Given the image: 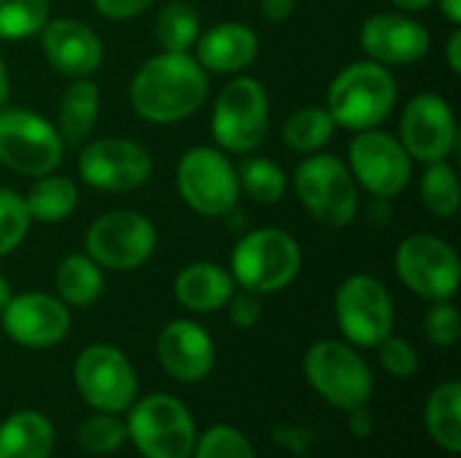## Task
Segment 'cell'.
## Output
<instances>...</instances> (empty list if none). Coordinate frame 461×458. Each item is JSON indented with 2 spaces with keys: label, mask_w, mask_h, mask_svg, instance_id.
Wrapping results in <instances>:
<instances>
[{
  "label": "cell",
  "mask_w": 461,
  "mask_h": 458,
  "mask_svg": "<svg viewBox=\"0 0 461 458\" xmlns=\"http://www.w3.org/2000/svg\"><path fill=\"white\" fill-rule=\"evenodd\" d=\"M127 443L143 458H192L197 427L173 394H149L127 408Z\"/></svg>",
  "instance_id": "8992f818"
},
{
  "label": "cell",
  "mask_w": 461,
  "mask_h": 458,
  "mask_svg": "<svg viewBox=\"0 0 461 458\" xmlns=\"http://www.w3.org/2000/svg\"><path fill=\"white\" fill-rule=\"evenodd\" d=\"M419 192H421L424 208L435 219L448 221V219H454L459 213V175H456L454 165H448V159L427 165V170L421 173V181H419Z\"/></svg>",
  "instance_id": "f546056e"
},
{
  "label": "cell",
  "mask_w": 461,
  "mask_h": 458,
  "mask_svg": "<svg viewBox=\"0 0 461 458\" xmlns=\"http://www.w3.org/2000/svg\"><path fill=\"white\" fill-rule=\"evenodd\" d=\"M8 94H11V78H8V65L0 54V108L8 103Z\"/></svg>",
  "instance_id": "f6af8a7d"
},
{
  "label": "cell",
  "mask_w": 461,
  "mask_h": 458,
  "mask_svg": "<svg viewBox=\"0 0 461 458\" xmlns=\"http://www.w3.org/2000/svg\"><path fill=\"white\" fill-rule=\"evenodd\" d=\"M92 3L100 16L122 22V19H132L143 11H149L157 0H92Z\"/></svg>",
  "instance_id": "f35d334b"
},
{
  "label": "cell",
  "mask_w": 461,
  "mask_h": 458,
  "mask_svg": "<svg viewBox=\"0 0 461 458\" xmlns=\"http://www.w3.org/2000/svg\"><path fill=\"white\" fill-rule=\"evenodd\" d=\"M41 51L65 78H89L103 65L100 35L78 19H49L41 27Z\"/></svg>",
  "instance_id": "ffe728a7"
},
{
  "label": "cell",
  "mask_w": 461,
  "mask_h": 458,
  "mask_svg": "<svg viewBox=\"0 0 461 458\" xmlns=\"http://www.w3.org/2000/svg\"><path fill=\"white\" fill-rule=\"evenodd\" d=\"M157 248V227L138 211H108L95 219L84 235V254L100 267L130 273L143 267Z\"/></svg>",
  "instance_id": "9c48e42d"
},
{
  "label": "cell",
  "mask_w": 461,
  "mask_h": 458,
  "mask_svg": "<svg viewBox=\"0 0 461 458\" xmlns=\"http://www.w3.org/2000/svg\"><path fill=\"white\" fill-rule=\"evenodd\" d=\"M400 97L397 78L392 67L373 59H359L346 65L327 86V111L335 127L348 132H365L381 127Z\"/></svg>",
  "instance_id": "7a4b0ae2"
},
{
  "label": "cell",
  "mask_w": 461,
  "mask_h": 458,
  "mask_svg": "<svg viewBox=\"0 0 461 458\" xmlns=\"http://www.w3.org/2000/svg\"><path fill=\"white\" fill-rule=\"evenodd\" d=\"M65 143L57 127L27 108H0V165L19 175H46L62 162Z\"/></svg>",
  "instance_id": "30bf717a"
},
{
  "label": "cell",
  "mask_w": 461,
  "mask_h": 458,
  "mask_svg": "<svg viewBox=\"0 0 461 458\" xmlns=\"http://www.w3.org/2000/svg\"><path fill=\"white\" fill-rule=\"evenodd\" d=\"M400 143L413 162H443L459 146V124L446 97L421 92L408 100L400 116Z\"/></svg>",
  "instance_id": "2e32d148"
},
{
  "label": "cell",
  "mask_w": 461,
  "mask_h": 458,
  "mask_svg": "<svg viewBox=\"0 0 461 458\" xmlns=\"http://www.w3.org/2000/svg\"><path fill=\"white\" fill-rule=\"evenodd\" d=\"M192 458H257L251 440L230 427V424H216L197 435Z\"/></svg>",
  "instance_id": "836d02e7"
},
{
  "label": "cell",
  "mask_w": 461,
  "mask_h": 458,
  "mask_svg": "<svg viewBox=\"0 0 461 458\" xmlns=\"http://www.w3.org/2000/svg\"><path fill=\"white\" fill-rule=\"evenodd\" d=\"M51 0H0V40L38 35L49 22Z\"/></svg>",
  "instance_id": "d6a6232c"
},
{
  "label": "cell",
  "mask_w": 461,
  "mask_h": 458,
  "mask_svg": "<svg viewBox=\"0 0 461 458\" xmlns=\"http://www.w3.org/2000/svg\"><path fill=\"white\" fill-rule=\"evenodd\" d=\"M303 267V248L286 229L262 227L243 232L230 256L235 286L254 294H276L294 283Z\"/></svg>",
  "instance_id": "3957f363"
},
{
  "label": "cell",
  "mask_w": 461,
  "mask_h": 458,
  "mask_svg": "<svg viewBox=\"0 0 461 458\" xmlns=\"http://www.w3.org/2000/svg\"><path fill=\"white\" fill-rule=\"evenodd\" d=\"M359 43L367 59L386 67H408L421 62L432 49L429 30L400 11H381L365 19Z\"/></svg>",
  "instance_id": "ac0fdd59"
},
{
  "label": "cell",
  "mask_w": 461,
  "mask_h": 458,
  "mask_svg": "<svg viewBox=\"0 0 461 458\" xmlns=\"http://www.w3.org/2000/svg\"><path fill=\"white\" fill-rule=\"evenodd\" d=\"M294 192L303 208L321 227L343 229L354 224L359 211V186L348 165L335 154H308L294 170Z\"/></svg>",
  "instance_id": "5b68a950"
},
{
  "label": "cell",
  "mask_w": 461,
  "mask_h": 458,
  "mask_svg": "<svg viewBox=\"0 0 461 458\" xmlns=\"http://www.w3.org/2000/svg\"><path fill=\"white\" fill-rule=\"evenodd\" d=\"M259 54V35L243 22H221L200 32L194 43V59L205 73L238 76Z\"/></svg>",
  "instance_id": "44dd1931"
},
{
  "label": "cell",
  "mask_w": 461,
  "mask_h": 458,
  "mask_svg": "<svg viewBox=\"0 0 461 458\" xmlns=\"http://www.w3.org/2000/svg\"><path fill=\"white\" fill-rule=\"evenodd\" d=\"M348 170L370 197L392 200L402 194L413 178V159L394 138L384 130H365L357 132L348 143Z\"/></svg>",
  "instance_id": "5bb4252c"
},
{
  "label": "cell",
  "mask_w": 461,
  "mask_h": 458,
  "mask_svg": "<svg viewBox=\"0 0 461 458\" xmlns=\"http://www.w3.org/2000/svg\"><path fill=\"white\" fill-rule=\"evenodd\" d=\"M176 189L194 213L221 219L240 200L238 167L221 148L194 146L178 159Z\"/></svg>",
  "instance_id": "ba28073f"
},
{
  "label": "cell",
  "mask_w": 461,
  "mask_h": 458,
  "mask_svg": "<svg viewBox=\"0 0 461 458\" xmlns=\"http://www.w3.org/2000/svg\"><path fill=\"white\" fill-rule=\"evenodd\" d=\"M400 11H408V13H413V11H427L435 0H392Z\"/></svg>",
  "instance_id": "bcb514c9"
},
{
  "label": "cell",
  "mask_w": 461,
  "mask_h": 458,
  "mask_svg": "<svg viewBox=\"0 0 461 458\" xmlns=\"http://www.w3.org/2000/svg\"><path fill=\"white\" fill-rule=\"evenodd\" d=\"M440 3V13L454 24L459 27L461 24V0H438Z\"/></svg>",
  "instance_id": "ee69618b"
},
{
  "label": "cell",
  "mask_w": 461,
  "mask_h": 458,
  "mask_svg": "<svg viewBox=\"0 0 461 458\" xmlns=\"http://www.w3.org/2000/svg\"><path fill=\"white\" fill-rule=\"evenodd\" d=\"M208 97V73L189 51L149 57L130 81V108L149 124H178Z\"/></svg>",
  "instance_id": "6da1fadb"
},
{
  "label": "cell",
  "mask_w": 461,
  "mask_h": 458,
  "mask_svg": "<svg viewBox=\"0 0 461 458\" xmlns=\"http://www.w3.org/2000/svg\"><path fill=\"white\" fill-rule=\"evenodd\" d=\"M76 440L81 451L92 456H111L127 443V424L119 421V413H100L95 410L78 424Z\"/></svg>",
  "instance_id": "1f68e13d"
},
{
  "label": "cell",
  "mask_w": 461,
  "mask_h": 458,
  "mask_svg": "<svg viewBox=\"0 0 461 458\" xmlns=\"http://www.w3.org/2000/svg\"><path fill=\"white\" fill-rule=\"evenodd\" d=\"M3 332L22 348L43 351L59 346L70 332V308L46 292L14 294L0 310Z\"/></svg>",
  "instance_id": "e0dca14e"
},
{
  "label": "cell",
  "mask_w": 461,
  "mask_h": 458,
  "mask_svg": "<svg viewBox=\"0 0 461 458\" xmlns=\"http://www.w3.org/2000/svg\"><path fill=\"white\" fill-rule=\"evenodd\" d=\"M30 213L24 197L0 186V256L14 254L30 232Z\"/></svg>",
  "instance_id": "e575fe53"
},
{
  "label": "cell",
  "mask_w": 461,
  "mask_h": 458,
  "mask_svg": "<svg viewBox=\"0 0 461 458\" xmlns=\"http://www.w3.org/2000/svg\"><path fill=\"white\" fill-rule=\"evenodd\" d=\"M424 332L432 346L438 348H454L459 343L461 319L456 305L451 300L432 302V308L424 316Z\"/></svg>",
  "instance_id": "8d00e7d4"
},
{
  "label": "cell",
  "mask_w": 461,
  "mask_h": 458,
  "mask_svg": "<svg viewBox=\"0 0 461 458\" xmlns=\"http://www.w3.org/2000/svg\"><path fill=\"white\" fill-rule=\"evenodd\" d=\"M73 381L81 400L100 413H124L138 400V373L132 362L108 343L86 346L78 354Z\"/></svg>",
  "instance_id": "4fadbf2b"
},
{
  "label": "cell",
  "mask_w": 461,
  "mask_h": 458,
  "mask_svg": "<svg viewBox=\"0 0 461 458\" xmlns=\"http://www.w3.org/2000/svg\"><path fill=\"white\" fill-rule=\"evenodd\" d=\"M335 130L338 127L324 105H303L286 119L281 138L294 154L308 157V154L324 151V146L332 140Z\"/></svg>",
  "instance_id": "83f0119b"
},
{
  "label": "cell",
  "mask_w": 461,
  "mask_h": 458,
  "mask_svg": "<svg viewBox=\"0 0 461 458\" xmlns=\"http://www.w3.org/2000/svg\"><path fill=\"white\" fill-rule=\"evenodd\" d=\"M446 62H448L451 73H454V76H459L461 73V30L459 27H454V32H451V35H448V40H446Z\"/></svg>",
  "instance_id": "b9f144b4"
},
{
  "label": "cell",
  "mask_w": 461,
  "mask_h": 458,
  "mask_svg": "<svg viewBox=\"0 0 461 458\" xmlns=\"http://www.w3.org/2000/svg\"><path fill=\"white\" fill-rule=\"evenodd\" d=\"M346 416H348V432H351L354 437L365 440V437H370V435L375 432V418H373V413H370L367 405L354 408V410H348Z\"/></svg>",
  "instance_id": "ab89813d"
},
{
  "label": "cell",
  "mask_w": 461,
  "mask_h": 458,
  "mask_svg": "<svg viewBox=\"0 0 461 458\" xmlns=\"http://www.w3.org/2000/svg\"><path fill=\"white\" fill-rule=\"evenodd\" d=\"M230 321L238 329H254L262 321V294H254L249 289H240L230 297Z\"/></svg>",
  "instance_id": "74e56055"
},
{
  "label": "cell",
  "mask_w": 461,
  "mask_h": 458,
  "mask_svg": "<svg viewBox=\"0 0 461 458\" xmlns=\"http://www.w3.org/2000/svg\"><path fill=\"white\" fill-rule=\"evenodd\" d=\"M424 421L432 443L446 454H461V383L446 381L432 389L424 408Z\"/></svg>",
  "instance_id": "d4e9b609"
},
{
  "label": "cell",
  "mask_w": 461,
  "mask_h": 458,
  "mask_svg": "<svg viewBox=\"0 0 461 458\" xmlns=\"http://www.w3.org/2000/svg\"><path fill=\"white\" fill-rule=\"evenodd\" d=\"M232 294H235V281L230 270H224L216 262H192L173 281L176 302L197 316H208L227 308Z\"/></svg>",
  "instance_id": "7402d4cb"
},
{
  "label": "cell",
  "mask_w": 461,
  "mask_h": 458,
  "mask_svg": "<svg viewBox=\"0 0 461 458\" xmlns=\"http://www.w3.org/2000/svg\"><path fill=\"white\" fill-rule=\"evenodd\" d=\"M389 202L392 200H381V197H373V202H370V224H378V227H384L386 221H389V216H392V208H389Z\"/></svg>",
  "instance_id": "7bdbcfd3"
},
{
  "label": "cell",
  "mask_w": 461,
  "mask_h": 458,
  "mask_svg": "<svg viewBox=\"0 0 461 458\" xmlns=\"http://www.w3.org/2000/svg\"><path fill=\"white\" fill-rule=\"evenodd\" d=\"M270 130V97L262 81L235 76L219 92L211 113V135L216 148L230 154L257 151Z\"/></svg>",
  "instance_id": "52a82bcc"
},
{
  "label": "cell",
  "mask_w": 461,
  "mask_h": 458,
  "mask_svg": "<svg viewBox=\"0 0 461 458\" xmlns=\"http://www.w3.org/2000/svg\"><path fill=\"white\" fill-rule=\"evenodd\" d=\"M335 321L354 348H375L394 332L392 294L375 275L354 273L335 292Z\"/></svg>",
  "instance_id": "7c38bea8"
},
{
  "label": "cell",
  "mask_w": 461,
  "mask_h": 458,
  "mask_svg": "<svg viewBox=\"0 0 461 458\" xmlns=\"http://www.w3.org/2000/svg\"><path fill=\"white\" fill-rule=\"evenodd\" d=\"M22 197L30 219L41 224H59L78 208V186L73 184V178L57 173L38 175Z\"/></svg>",
  "instance_id": "4316f807"
},
{
  "label": "cell",
  "mask_w": 461,
  "mask_h": 458,
  "mask_svg": "<svg viewBox=\"0 0 461 458\" xmlns=\"http://www.w3.org/2000/svg\"><path fill=\"white\" fill-rule=\"evenodd\" d=\"M238 184H240V192H246L254 202L276 205L284 200L289 178L278 162L267 157H249L238 167Z\"/></svg>",
  "instance_id": "4dcf8cb0"
},
{
  "label": "cell",
  "mask_w": 461,
  "mask_h": 458,
  "mask_svg": "<svg viewBox=\"0 0 461 458\" xmlns=\"http://www.w3.org/2000/svg\"><path fill=\"white\" fill-rule=\"evenodd\" d=\"M378 359H381V367L392 375V378H402V381H408V378H413L416 373H419V351H416V346L408 340V337H400V335H389V337H384L378 346Z\"/></svg>",
  "instance_id": "d590c367"
},
{
  "label": "cell",
  "mask_w": 461,
  "mask_h": 458,
  "mask_svg": "<svg viewBox=\"0 0 461 458\" xmlns=\"http://www.w3.org/2000/svg\"><path fill=\"white\" fill-rule=\"evenodd\" d=\"M103 267L86 254H68L54 273L57 297L68 308H89L103 294Z\"/></svg>",
  "instance_id": "484cf974"
},
{
  "label": "cell",
  "mask_w": 461,
  "mask_h": 458,
  "mask_svg": "<svg viewBox=\"0 0 461 458\" xmlns=\"http://www.w3.org/2000/svg\"><path fill=\"white\" fill-rule=\"evenodd\" d=\"M100 119V86L89 78H70L57 108V132L65 146H81L89 140Z\"/></svg>",
  "instance_id": "603a6c76"
},
{
  "label": "cell",
  "mask_w": 461,
  "mask_h": 458,
  "mask_svg": "<svg viewBox=\"0 0 461 458\" xmlns=\"http://www.w3.org/2000/svg\"><path fill=\"white\" fill-rule=\"evenodd\" d=\"M297 11V0H259V13L265 22L281 24Z\"/></svg>",
  "instance_id": "60d3db41"
},
{
  "label": "cell",
  "mask_w": 461,
  "mask_h": 458,
  "mask_svg": "<svg viewBox=\"0 0 461 458\" xmlns=\"http://www.w3.org/2000/svg\"><path fill=\"white\" fill-rule=\"evenodd\" d=\"M14 297V292H11V283H8V278L0 273V310L8 305V300Z\"/></svg>",
  "instance_id": "7dc6e473"
},
{
  "label": "cell",
  "mask_w": 461,
  "mask_h": 458,
  "mask_svg": "<svg viewBox=\"0 0 461 458\" xmlns=\"http://www.w3.org/2000/svg\"><path fill=\"white\" fill-rule=\"evenodd\" d=\"M303 375L308 386L332 408L348 413L370 405L375 378L365 356L343 340H319L303 356Z\"/></svg>",
  "instance_id": "277c9868"
},
{
  "label": "cell",
  "mask_w": 461,
  "mask_h": 458,
  "mask_svg": "<svg viewBox=\"0 0 461 458\" xmlns=\"http://www.w3.org/2000/svg\"><path fill=\"white\" fill-rule=\"evenodd\" d=\"M203 32L200 13L189 0H170L154 19V38L162 51H189Z\"/></svg>",
  "instance_id": "f1b7e54d"
},
{
  "label": "cell",
  "mask_w": 461,
  "mask_h": 458,
  "mask_svg": "<svg viewBox=\"0 0 461 458\" xmlns=\"http://www.w3.org/2000/svg\"><path fill=\"white\" fill-rule=\"evenodd\" d=\"M151 170L154 159L149 148L130 138H97L78 154L81 181L100 192H135L151 178Z\"/></svg>",
  "instance_id": "9a60e30c"
},
{
  "label": "cell",
  "mask_w": 461,
  "mask_h": 458,
  "mask_svg": "<svg viewBox=\"0 0 461 458\" xmlns=\"http://www.w3.org/2000/svg\"><path fill=\"white\" fill-rule=\"evenodd\" d=\"M394 270L402 286L427 302L451 300L459 289L461 262L456 248L429 232L411 235L397 246Z\"/></svg>",
  "instance_id": "8fae6325"
},
{
  "label": "cell",
  "mask_w": 461,
  "mask_h": 458,
  "mask_svg": "<svg viewBox=\"0 0 461 458\" xmlns=\"http://www.w3.org/2000/svg\"><path fill=\"white\" fill-rule=\"evenodd\" d=\"M54 445V424L38 410L11 413L0 424V458H51Z\"/></svg>",
  "instance_id": "cb8c5ba5"
},
{
  "label": "cell",
  "mask_w": 461,
  "mask_h": 458,
  "mask_svg": "<svg viewBox=\"0 0 461 458\" xmlns=\"http://www.w3.org/2000/svg\"><path fill=\"white\" fill-rule=\"evenodd\" d=\"M159 367L178 383H200L216 364V346L205 327L192 319H176L157 337Z\"/></svg>",
  "instance_id": "d6986e66"
}]
</instances>
